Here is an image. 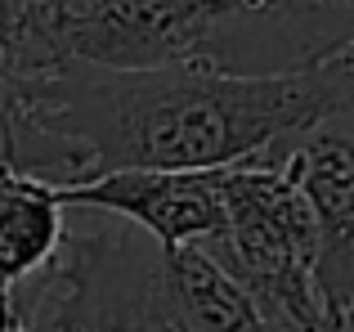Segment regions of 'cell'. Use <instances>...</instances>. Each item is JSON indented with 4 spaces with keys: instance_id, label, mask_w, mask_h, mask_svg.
<instances>
[{
    "instance_id": "obj_4",
    "label": "cell",
    "mask_w": 354,
    "mask_h": 332,
    "mask_svg": "<svg viewBox=\"0 0 354 332\" xmlns=\"http://www.w3.org/2000/svg\"><path fill=\"white\" fill-rule=\"evenodd\" d=\"M220 171H166V166H126V171L95 175L86 184H54L63 207L99 211V216H121L139 225L148 238L171 252L184 243L225 229V193H220Z\"/></svg>"
},
{
    "instance_id": "obj_2",
    "label": "cell",
    "mask_w": 354,
    "mask_h": 332,
    "mask_svg": "<svg viewBox=\"0 0 354 332\" xmlns=\"http://www.w3.org/2000/svg\"><path fill=\"white\" fill-rule=\"evenodd\" d=\"M225 229L202 238L211 256L296 332H319L328 306L314 283V216L301 184L269 153L220 171Z\"/></svg>"
},
{
    "instance_id": "obj_5",
    "label": "cell",
    "mask_w": 354,
    "mask_h": 332,
    "mask_svg": "<svg viewBox=\"0 0 354 332\" xmlns=\"http://www.w3.org/2000/svg\"><path fill=\"white\" fill-rule=\"evenodd\" d=\"M314 216V283L332 319L354 310V131H305L283 158Z\"/></svg>"
},
{
    "instance_id": "obj_12",
    "label": "cell",
    "mask_w": 354,
    "mask_h": 332,
    "mask_svg": "<svg viewBox=\"0 0 354 332\" xmlns=\"http://www.w3.org/2000/svg\"><path fill=\"white\" fill-rule=\"evenodd\" d=\"M5 315H9V301H5V297H0V319H5Z\"/></svg>"
},
{
    "instance_id": "obj_11",
    "label": "cell",
    "mask_w": 354,
    "mask_h": 332,
    "mask_svg": "<svg viewBox=\"0 0 354 332\" xmlns=\"http://www.w3.org/2000/svg\"><path fill=\"white\" fill-rule=\"evenodd\" d=\"M341 54H346V59L354 63V36H350V41H346V45H341Z\"/></svg>"
},
{
    "instance_id": "obj_3",
    "label": "cell",
    "mask_w": 354,
    "mask_h": 332,
    "mask_svg": "<svg viewBox=\"0 0 354 332\" xmlns=\"http://www.w3.org/2000/svg\"><path fill=\"white\" fill-rule=\"evenodd\" d=\"M63 59L108 72L216 68L234 0H45ZM220 72V68H216Z\"/></svg>"
},
{
    "instance_id": "obj_10",
    "label": "cell",
    "mask_w": 354,
    "mask_h": 332,
    "mask_svg": "<svg viewBox=\"0 0 354 332\" xmlns=\"http://www.w3.org/2000/svg\"><path fill=\"white\" fill-rule=\"evenodd\" d=\"M319 332H354V310H350V315H341V319H328Z\"/></svg>"
},
{
    "instance_id": "obj_6",
    "label": "cell",
    "mask_w": 354,
    "mask_h": 332,
    "mask_svg": "<svg viewBox=\"0 0 354 332\" xmlns=\"http://www.w3.org/2000/svg\"><path fill=\"white\" fill-rule=\"evenodd\" d=\"M166 292L180 332H296L269 315L202 243L166 252Z\"/></svg>"
},
{
    "instance_id": "obj_1",
    "label": "cell",
    "mask_w": 354,
    "mask_h": 332,
    "mask_svg": "<svg viewBox=\"0 0 354 332\" xmlns=\"http://www.w3.org/2000/svg\"><path fill=\"white\" fill-rule=\"evenodd\" d=\"M354 117V63L332 54L283 72H108L63 59L0 108V166L86 184L126 166L211 171Z\"/></svg>"
},
{
    "instance_id": "obj_7",
    "label": "cell",
    "mask_w": 354,
    "mask_h": 332,
    "mask_svg": "<svg viewBox=\"0 0 354 332\" xmlns=\"http://www.w3.org/2000/svg\"><path fill=\"white\" fill-rule=\"evenodd\" d=\"M63 202L59 189L27 171L0 166V297L32 279L63 243Z\"/></svg>"
},
{
    "instance_id": "obj_9",
    "label": "cell",
    "mask_w": 354,
    "mask_h": 332,
    "mask_svg": "<svg viewBox=\"0 0 354 332\" xmlns=\"http://www.w3.org/2000/svg\"><path fill=\"white\" fill-rule=\"evenodd\" d=\"M234 5L242 14H256V18H287V23L314 27V32H323L337 45L350 41L341 18L354 14V0H234Z\"/></svg>"
},
{
    "instance_id": "obj_8",
    "label": "cell",
    "mask_w": 354,
    "mask_h": 332,
    "mask_svg": "<svg viewBox=\"0 0 354 332\" xmlns=\"http://www.w3.org/2000/svg\"><path fill=\"white\" fill-rule=\"evenodd\" d=\"M59 63L63 50L50 32L45 0H0V108L18 86Z\"/></svg>"
}]
</instances>
